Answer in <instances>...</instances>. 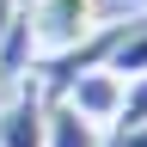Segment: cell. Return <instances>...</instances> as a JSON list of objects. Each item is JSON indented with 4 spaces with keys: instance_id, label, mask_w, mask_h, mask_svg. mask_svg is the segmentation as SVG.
Returning a JSON list of instances; mask_svg holds the SVG:
<instances>
[{
    "instance_id": "cell-1",
    "label": "cell",
    "mask_w": 147,
    "mask_h": 147,
    "mask_svg": "<svg viewBox=\"0 0 147 147\" xmlns=\"http://www.w3.org/2000/svg\"><path fill=\"white\" fill-rule=\"evenodd\" d=\"M25 18H31V49H37V61H49V55L80 49L86 37L104 25V6H98V0H25ZM37 61H31V67H37Z\"/></svg>"
},
{
    "instance_id": "cell-2",
    "label": "cell",
    "mask_w": 147,
    "mask_h": 147,
    "mask_svg": "<svg viewBox=\"0 0 147 147\" xmlns=\"http://www.w3.org/2000/svg\"><path fill=\"white\" fill-rule=\"evenodd\" d=\"M123 92H129L123 74H110V67H86V74H74V80L61 86V104L80 110L92 129H104V135H110V129H117V110H123Z\"/></svg>"
},
{
    "instance_id": "cell-3",
    "label": "cell",
    "mask_w": 147,
    "mask_h": 147,
    "mask_svg": "<svg viewBox=\"0 0 147 147\" xmlns=\"http://www.w3.org/2000/svg\"><path fill=\"white\" fill-rule=\"evenodd\" d=\"M43 117H49V98L25 74L12 86V98L0 104V147H43Z\"/></svg>"
},
{
    "instance_id": "cell-4",
    "label": "cell",
    "mask_w": 147,
    "mask_h": 147,
    "mask_svg": "<svg viewBox=\"0 0 147 147\" xmlns=\"http://www.w3.org/2000/svg\"><path fill=\"white\" fill-rule=\"evenodd\" d=\"M104 67H110V74H123V80L147 74V12H141V18H117V43H110Z\"/></svg>"
},
{
    "instance_id": "cell-5",
    "label": "cell",
    "mask_w": 147,
    "mask_h": 147,
    "mask_svg": "<svg viewBox=\"0 0 147 147\" xmlns=\"http://www.w3.org/2000/svg\"><path fill=\"white\" fill-rule=\"evenodd\" d=\"M43 147H104V129H92L80 110H67L61 98H49V117H43Z\"/></svg>"
},
{
    "instance_id": "cell-6",
    "label": "cell",
    "mask_w": 147,
    "mask_h": 147,
    "mask_svg": "<svg viewBox=\"0 0 147 147\" xmlns=\"http://www.w3.org/2000/svg\"><path fill=\"white\" fill-rule=\"evenodd\" d=\"M147 123V74H135L123 92V110H117V129H141Z\"/></svg>"
},
{
    "instance_id": "cell-7",
    "label": "cell",
    "mask_w": 147,
    "mask_h": 147,
    "mask_svg": "<svg viewBox=\"0 0 147 147\" xmlns=\"http://www.w3.org/2000/svg\"><path fill=\"white\" fill-rule=\"evenodd\" d=\"M104 147H147V123H141V129H110Z\"/></svg>"
},
{
    "instance_id": "cell-8",
    "label": "cell",
    "mask_w": 147,
    "mask_h": 147,
    "mask_svg": "<svg viewBox=\"0 0 147 147\" xmlns=\"http://www.w3.org/2000/svg\"><path fill=\"white\" fill-rule=\"evenodd\" d=\"M25 18V0H0V43L12 37V25Z\"/></svg>"
},
{
    "instance_id": "cell-9",
    "label": "cell",
    "mask_w": 147,
    "mask_h": 147,
    "mask_svg": "<svg viewBox=\"0 0 147 147\" xmlns=\"http://www.w3.org/2000/svg\"><path fill=\"white\" fill-rule=\"evenodd\" d=\"M129 6H147V0H129Z\"/></svg>"
}]
</instances>
